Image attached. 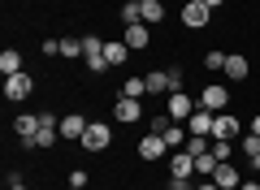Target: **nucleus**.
Returning a JSON list of instances; mask_svg holds the SVG:
<instances>
[{
    "label": "nucleus",
    "instance_id": "nucleus-18",
    "mask_svg": "<svg viewBox=\"0 0 260 190\" xmlns=\"http://www.w3.org/2000/svg\"><path fill=\"white\" fill-rule=\"evenodd\" d=\"M143 82H148V95H169V73H165V69L143 73Z\"/></svg>",
    "mask_w": 260,
    "mask_h": 190
},
{
    "label": "nucleus",
    "instance_id": "nucleus-16",
    "mask_svg": "<svg viewBox=\"0 0 260 190\" xmlns=\"http://www.w3.org/2000/svg\"><path fill=\"white\" fill-rule=\"evenodd\" d=\"M213 181H217L221 190H239V186H243V173L234 169L230 160H221V164H217V173H213Z\"/></svg>",
    "mask_w": 260,
    "mask_h": 190
},
{
    "label": "nucleus",
    "instance_id": "nucleus-4",
    "mask_svg": "<svg viewBox=\"0 0 260 190\" xmlns=\"http://www.w3.org/2000/svg\"><path fill=\"white\" fill-rule=\"evenodd\" d=\"M83 65L91 73H104L109 69V61H104V39L100 35H83Z\"/></svg>",
    "mask_w": 260,
    "mask_h": 190
},
{
    "label": "nucleus",
    "instance_id": "nucleus-12",
    "mask_svg": "<svg viewBox=\"0 0 260 190\" xmlns=\"http://www.w3.org/2000/svg\"><path fill=\"white\" fill-rule=\"evenodd\" d=\"M225 78H230V82H243V78H251V61H247V56H243V52H225Z\"/></svg>",
    "mask_w": 260,
    "mask_h": 190
},
{
    "label": "nucleus",
    "instance_id": "nucleus-7",
    "mask_svg": "<svg viewBox=\"0 0 260 190\" xmlns=\"http://www.w3.org/2000/svg\"><path fill=\"white\" fill-rule=\"evenodd\" d=\"M208 22H213V9H208L204 0H195V5H182V26H191V30H204Z\"/></svg>",
    "mask_w": 260,
    "mask_h": 190
},
{
    "label": "nucleus",
    "instance_id": "nucleus-21",
    "mask_svg": "<svg viewBox=\"0 0 260 190\" xmlns=\"http://www.w3.org/2000/svg\"><path fill=\"white\" fill-rule=\"evenodd\" d=\"M143 22L148 26H160L165 22V0H143Z\"/></svg>",
    "mask_w": 260,
    "mask_h": 190
},
{
    "label": "nucleus",
    "instance_id": "nucleus-5",
    "mask_svg": "<svg viewBox=\"0 0 260 190\" xmlns=\"http://www.w3.org/2000/svg\"><path fill=\"white\" fill-rule=\"evenodd\" d=\"M195 108H200V104H195L186 91H169V95H165V112H169L174 121H182V126H186V117H191Z\"/></svg>",
    "mask_w": 260,
    "mask_h": 190
},
{
    "label": "nucleus",
    "instance_id": "nucleus-33",
    "mask_svg": "<svg viewBox=\"0 0 260 190\" xmlns=\"http://www.w3.org/2000/svg\"><path fill=\"white\" fill-rule=\"evenodd\" d=\"M195 190H221V186H217L213 177H204V181H200V186H195Z\"/></svg>",
    "mask_w": 260,
    "mask_h": 190
},
{
    "label": "nucleus",
    "instance_id": "nucleus-20",
    "mask_svg": "<svg viewBox=\"0 0 260 190\" xmlns=\"http://www.w3.org/2000/svg\"><path fill=\"white\" fill-rule=\"evenodd\" d=\"M121 22H126V26H139L143 22V0H126V5H121V13H117Z\"/></svg>",
    "mask_w": 260,
    "mask_h": 190
},
{
    "label": "nucleus",
    "instance_id": "nucleus-2",
    "mask_svg": "<svg viewBox=\"0 0 260 190\" xmlns=\"http://www.w3.org/2000/svg\"><path fill=\"white\" fill-rule=\"evenodd\" d=\"M109 143H113V126H109V121H91V126H87V134H83V151L100 156Z\"/></svg>",
    "mask_w": 260,
    "mask_h": 190
},
{
    "label": "nucleus",
    "instance_id": "nucleus-3",
    "mask_svg": "<svg viewBox=\"0 0 260 190\" xmlns=\"http://www.w3.org/2000/svg\"><path fill=\"white\" fill-rule=\"evenodd\" d=\"M30 91H35V78L22 69V73H9V78H5V91H0V95L13 100V104H22V100H30Z\"/></svg>",
    "mask_w": 260,
    "mask_h": 190
},
{
    "label": "nucleus",
    "instance_id": "nucleus-24",
    "mask_svg": "<svg viewBox=\"0 0 260 190\" xmlns=\"http://www.w3.org/2000/svg\"><path fill=\"white\" fill-rule=\"evenodd\" d=\"M160 138H165V147H169V151H178V147H186V130H182V121H174V126H169V130H165Z\"/></svg>",
    "mask_w": 260,
    "mask_h": 190
},
{
    "label": "nucleus",
    "instance_id": "nucleus-8",
    "mask_svg": "<svg viewBox=\"0 0 260 190\" xmlns=\"http://www.w3.org/2000/svg\"><path fill=\"white\" fill-rule=\"evenodd\" d=\"M139 117H143V100H130V95H121V100L113 104V121H121V126H135Z\"/></svg>",
    "mask_w": 260,
    "mask_h": 190
},
{
    "label": "nucleus",
    "instance_id": "nucleus-28",
    "mask_svg": "<svg viewBox=\"0 0 260 190\" xmlns=\"http://www.w3.org/2000/svg\"><path fill=\"white\" fill-rule=\"evenodd\" d=\"M243 156H247V160H251V156H260V134H251V130H247V138H243Z\"/></svg>",
    "mask_w": 260,
    "mask_h": 190
},
{
    "label": "nucleus",
    "instance_id": "nucleus-30",
    "mask_svg": "<svg viewBox=\"0 0 260 190\" xmlns=\"http://www.w3.org/2000/svg\"><path fill=\"white\" fill-rule=\"evenodd\" d=\"M213 156H217V160H230V156H234V143H225V138H213Z\"/></svg>",
    "mask_w": 260,
    "mask_h": 190
},
{
    "label": "nucleus",
    "instance_id": "nucleus-9",
    "mask_svg": "<svg viewBox=\"0 0 260 190\" xmlns=\"http://www.w3.org/2000/svg\"><path fill=\"white\" fill-rule=\"evenodd\" d=\"M239 134H243V121L234 117V112H217V121H213V138H225V143H234Z\"/></svg>",
    "mask_w": 260,
    "mask_h": 190
},
{
    "label": "nucleus",
    "instance_id": "nucleus-38",
    "mask_svg": "<svg viewBox=\"0 0 260 190\" xmlns=\"http://www.w3.org/2000/svg\"><path fill=\"white\" fill-rule=\"evenodd\" d=\"M5 190H30V186H26V181H18V186H5Z\"/></svg>",
    "mask_w": 260,
    "mask_h": 190
},
{
    "label": "nucleus",
    "instance_id": "nucleus-14",
    "mask_svg": "<svg viewBox=\"0 0 260 190\" xmlns=\"http://www.w3.org/2000/svg\"><path fill=\"white\" fill-rule=\"evenodd\" d=\"M213 121H217V112L195 108L191 117H186V134H208V138H213Z\"/></svg>",
    "mask_w": 260,
    "mask_h": 190
},
{
    "label": "nucleus",
    "instance_id": "nucleus-6",
    "mask_svg": "<svg viewBox=\"0 0 260 190\" xmlns=\"http://www.w3.org/2000/svg\"><path fill=\"white\" fill-rule=\"evenodd\" d=\"M225 104H230V87H221V82H208V87L200 91V108L225 112Z\"/></svg>",
    "mask_w": 260,
    "mask_h": 190
},
{
    "label": "nucleus",
    "instance_id": "nucleus-23",
    "mask_svg": "<svg viewBox=\"0 0 260 190\" xmlns=\"http://www.w3.org/2000/svg\"><path fill=\"white\" fill-rule=\"evenodd\" d=\"M121 95H130V100H143V95H148V82H143L139 73H130V78L121 82Z\"/></svg>",
    "mask_w": 260,
    "mask_h": 190
},
{
    "label": "nucleus",
    "instance_id": "nucleus-10",
    "mask_svg": "<svg viewBox=\"0 0 260 190\" xmlns=\"http://www.w3.org/2000/svg\"><path fill=\"white\" fill-rule=\"evenodd\" d=\"M87 126H91V121H87L83 112H65V117H61V138H70V143H83Z\"/></svg>",
    "mask_w": 260,
    "mask_h": 190
},
{
    "label": "nucleus",
    "instance_id": "nucleus-32",
    "mask_svg": "<svg viewBox=\"0 0 260 190\" xmlns=\"http://www.w3.org/2000/svg\"><path fill=\"white\" fill-rule=\"evenodd\" d=\"M165 190H195V186H191L186 177H169V186H165Z\"/></svg>",
    "mask_w": 260,
    "mask_h": 190
},
{
    "label": "nucleus",
    "instance_id": "nucleus-39",
    "mask_svg": "<svg viewBox=\"0 0 260 190\" xmlns=\"http://www.w3.org/2000/svg\"><path fill=\"white\" fill-rule=\"evenodd\" d=\"M182 5H195V0H182Z\"/></svg>",
    "mask_w": 260,
    "mask_h": 190
},
{
    "label": "nucleus",
    "instance_id": "nucleus-13",
    "mask_svg": "<svg viewBox=\"0 0 260 190\" xmlns=\"http://www.w3.org/2000/svg\"><path fill=\"white\" fill-rule=\"evenodd\" d=\"M165 151H169V147H165V138H160V134H143V138H139V160L156 164Z\"/></svg>",
    "mask_w": 260,
    "mask_h": 190
},
{
    "label": "nucleus",
    "instance_id": "nucleus-15",
    "mask_svg": "<svg viewBox=\"0 0 260 190\" xmlns=\"http://www.w3.org/2000/svg\"><path fill=\"white\" fill-rule=\"evenodd\" d=\"M121 39H126L130 52H143V48L152 44V26H148V22H139V26H126V35H121Z\"/></svg>",
    "mask_w": 260,
    "mask_h": 190
},
{
    "label": "nucleus",
    "instance_id": "nucleus-25",
    "mask_svg": "<svg viewBox=\"0 0 260 190\" xmlns=\"http://www.w3.org/2000/svg\"><path fill=\"white\" fill-rule=\"evenodd\" d=\"M61 56L65 61H78L83 56V39H61Z\"/></svg>",
    "mask_w": 260,
    "mask_h": 190
},
{
    "label": "nucleus",
    "instance_id": "nucleus-36",
    "mask_svg": "<svg viewBox=\"0 0 260 190\" xmlns=\"http://www.w3.org/2000/svg\"><path fill=\"white\" fill-rule=\"evenodd\" d=\"M251 134H260V112H256V117H251Z\"/></svg>",
    "mask_w": 260,
    "mask_h": 190
},
{
    "label": "nucleus",
    "instance_id": "nucleus-34",
    "mask_svg": "<svg viewBox=\"0 0 260 190\" xmlns=\"http://www.w3.org/2000/svg\"><path fill=\"white\" fill-rule=\"evenodd\" d=\"M239 190H260V181H251V177H247V181H243Z\"/></svg>",
    "mask_w": 260,
    "mask_h": 190
},
{
    "label": "nucleus",
    "instance_id": "nucleus-37",
    "mask_svg": "<svg viewBox=\"0 0 260 190\" xmlns=\"http://www.w3.org/2000/svg\"><path fill=\"white\" fill-rule=\"evenodd\" d=\"M247 164H251V169H256V173H260V156H251V160H247Z\"/></svg>",
    "mask_w": 260,
    "mask_h": 190
},
{
    "label": "nucleus",
    "instance_id": "nucleus-29",
    "mask_svg": "<svg viewBox=\"0 0 260 190\" xmlns=\"http://www.w3.org/2000/svg\"><path fill=\"white\" fill-rule=\"evenodd\" d=\"M165 73H169V91H182V87H186V73L178 69V65H169Z\"/></svg>",
    "mask_w": 260,
    "mask_h": 190
},
{
    "label": "nucleus",
    "instance_id": "nucleus-31",
    "mask_svg": "<svg viewBox=\"0 0 260 190\" xmlns=\"http://www.w3.org/2000/svg\"><path fill=\"white\" fill-rule=\"evenodd\" d=\"M87 181H91V173H87V169H70V186L87 190Z\"/></svg>",
    "mask_w": 260,
    "mask_h": 190
},
{
    "label": "nucleus",
    "instance_id": "nucleus-1",
    "mask_svg": "<svg viewBox=\"0 0 260 190\" xmlns=\"http://www.w3.org/2000/svg\"><path fill=\"white\" fill-rule=\"evenodd\" d=\"M13 138H18L22 147H26V151H35V138H39V112H18V117H13Z\"/></svg>",
    "mask_w": 260,
    "mask_h": 190
},
{
    "label": "nucleus",
    "instance_id": "nucleus-19",
    "mask_svg": "<svg viewBox=\"0 0 260 190\" xmlns=\"http://www.w3.org/2000/svg\"><path fill=\"white\" fill-rule=\"evenodd\" d=\"M0 73H5V78H9V73H22V52L18 48H5V52H0Z\"/></svg>",
    "mask_w": 260,
    "mask_h": 190
},
{
    "label": "nucleus",
    "instance_id": "nucleus-26",
    "mask_svg": "<svg viewBox=\"0 0 260 190\" xmlns=\"http://www.w3.org/2000/svg\"><path fill=\"white\" fill-rule=\"evenodd\" d=\"M169 126H174V117H169V112H156V117L148 121V134H165Z\"/></svg>",
    "mask_w": 260,
    "mask_h": 190
},
{
    "label": "nucleus",
    "instance_id": "nucleus-22",
    "mask_svg": "<svg viewBox=\"0 0 260 190\" xmlns=\"http://www.w3.org/2000/svg\"><path fill=\"white\" fill-rule=\"evenodd\" d=\"M217 164H221V160H217V156H213V147H208L204 156H195V177H213V173H217Z\"/></svg>",
    "mask_w": 260,
    "mask_h": 190
},
{
    "label": "nucleus",
    "instance_id": "nucleus-40",
    "mask_svg": "<svg viewBox=\"0 0 260 190\" xmlns=\"http://www.w3.org/2000/svg\"><path fill=\"white\" fill-rule=\"evenodd\" d=\"M65 190H78V186H65Z\"/></svg>",
    "mask_w": 260,
    "mask_h": 190
},
{
    "label": "nucleus",
    "instance_id": "nucleus-35",
    "mask_svg": "<svg viewBox=\"0 0 260 190\" xmlns=\"http://www.w3.org/2000/svg\"><path fill=\"white\" fill-rule=\"evenodd\" d=\"M204 5H208V9H213V13H217V9H221V5H225V0H204Z\"/></svg>",
    "mask_w": 260,
    "mask_h": 190
},
{
    "label": "nucleus",
    "instance_id": "nucleus-17",
    "mask_svg": "<svg viewBox=\"0 0 260 190\" xmlns=\"http://www.w3.org/2000/svg\"><path fill=\"white\" fill-rule=\"evenodd\" d=\"M126 56H130L126 39H104V61L109 65H126Z\"/></svg>",
    "mask_w": 260,
    "mask_h": 190
},
{
    "label": "nucleus",
    "instance_id": "nucleus-11",
    "mask_svg": "<svg viewBox=\"0 0 260 190\" xmlns=\"http://www.w3.org/2000/svg\"><path fill=\"white\" fill-rule=\"evenodd\" d=\"M169 177H186V181L195 177V156L186 151V147H178V151L169 156Z\"/></svg>",
    "mask_w": 260,
    "mask_h": 190
},
{
    "label": "nucleus",
    "instance_id": "nucleus-27",
    "mask_svg": "<svg viewBox=\"0 0 260 190\" xmlns=\"http://www.w3.org/2000/svg\"><path fill=\"white\" fill-rule=\"evenodd\" d=\"M204 69H213V73H221V69H225V52H221V48H213V52L204 56Z\"/></svg>",
    "mask_w": 260,
    "mask_h": 190
}]
</instances>
